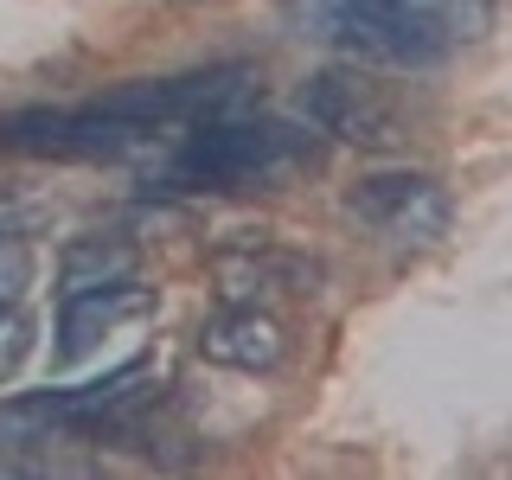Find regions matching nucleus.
<instances>
[{
	"label": "nucleus",
	"mask_w": 512,
	"mask_h": 480,
	"mask_svg": "<svg viewBox=\"0 0 512 480\" xmlns=\"http://www.w3.org/2000/svg\"><path fill=\"white\" fill-rule=\"evenodd\" d=\"M308 167H314V135H301L288 122H256L237 109V116L192 122V135L173 154L167 180L199 186V192H269Z\"/></svg>",
	"instance_id": "nucleus-1"
},
{
	"label": "nucleus",
	"mask_w": 512,
	"mask_h": 480,
	"mask_svg": "<svg viewBox=\"0 0 512 480\" xmlns=\"http://www.w3.org/2000/svg\"><path fill=\"white\" fill-rule=\"evenodd\" d=\"M282 20L295 26V39L327 45L333 58L365 71H429L436 58H448L391 0H282Z\"/></svg>",
	"instance_id": "nucleus-2"
},
{
	"label": "nucleus",
	"mask_w": 512,
	"mask_h": 480,
	"mask_svg": "<svg viewBox=\"0 0 512 480\" xmlns=\"http://www.w3.org/2000/svg\"><path fill=\"white\" fill-rule=\"evenodd\" d=\"M148 365L128 359L96 384H71V391H26L0 404V448H45L58 436H96L135 416V404L148 391Z\"/></svg>",
	"instance_id": "nucleus-3"
},
{
	"label": "nucleus",
	"mask_w": 512,
	"mask_h": 480,
	"mask_svg": "<svg viewBox=\"0 0 512 480\" xmlns=\"http://www.w3.org/2000/svg\"><path fill=\"white\" fill-rule=\"evenodd\" d=\"M154 141L148 122L122 109H13L0 116V154H32V160H122Z\"/></svg>",
	"instance_id": "nucleus-4"
},
{
	"label": "nucleus",
	"mask_w": 512,
	"mask_h": 480,
	"mask_svg": "<svg viewBox=\"0 0 512 480\" xmlns=\"http://www.w3.org/2000/svg\"><path fill=\"white\" fill-rule=\"evenodd\" d=\"M256 96V71L250 64H212V71L192 77H160V84H128L109 96V109L167 128V122H212V116H237Z\"/></svg>",
	"instance_id": "nucleus-5"
},
{
	"label": "nucleus",
	"mask_w": 512,
	"mask_h": 480,
	"mask_svg": "<svg viewBox=\"0 0 512 480\" xmlns=\"http://www.w3.org/2000/svg\"><path fill=\"white\" fill-rule=\"evenodd\" d=\"M295 103L320 135L346 141V148H397L404 141V122H397L391 96L378 84H365V64H352V71H314Z\"/></svg>",
	"instance_id": "nucleus-6"
},
{
	"label": "nucleus",
	"mask_w": 512,
	"mask_h": 480,
	"mask_svg": "<svg viewBox=\"0 0 512 480\" xmlns=\"http://www.w3.org/2000/svg\"><path fill=\"white\" fill-rule=\"evenodd\" d=\"M346 212L391 244H436L448 231V192L429 173H372L346 192Z\"/></svg>",
	"instance_id": "nucleus-7"
},
{
	"label": "nucleus",
	"mask_w": 512,
	"mask_h": 480,
	"mask_svg": "<svg viewBox=\"0 0 512 480\" xmlns=\"http://www.w3.org/2000/svg\"><path fill=\"white\" fill-rule=\"evenodd\" d=\"M199 352L212 365H231V372H269V365H282V320L256 314V308H224L199 327Z\"/></svg>",
	"instance_id": "nucleus-8"
},
{
	"label": "nucleus",
	"mask_w": 512,
	"mask_h": 480,
	"mask_svg": "<svg viewBox=\"0 0 512 480\" xmlns=\"http://www.w3.org/2000/svg\"><path fill=\"white\" fill-rule=\"evenodd\" d=\"M148 308H154V295H148V288H135V276L109 282V288H84V295H64L58 352H64V359H84L109 327H122V320H135V314H148Z\"/></svg>",
	"instance_id": "nucleus-9"
},
{
	"label": "nucleus",
	"mask_w": 512,
	"mask_h": 480,
	"mask_svg": "<svg viewBox=\"0 0 512 480\" xmlns=\"http://www.w3.org/2000/svg\"><path fill=\"white\" fill-rule=\"evenodd\" d=\"M391 7L404 13V20L423 26L442 52L487 39V26H493V0H391Z\"/></svg>",
	"instance_id": "nucleus-10"
},
{
	"label": "nucleus",
	"mask_w": 512,
	"mask_h": 480,
	"mask_svg": "<svg viewBox=\"0 0 512 480\" xmlns=\"http://www.w3.org/2000/svg\"><path fill=\"white\" fill-rule=\"evenodd\" d=\"M128 276H135V250H128V244H103V237H84V244L64 250L58 288H64V295H84V288H109V282H128Z\"/></svg>",
	"instance_id": "nucleus-11"
},
{
	"label": "nucleus",
	"mask_w": 512,
	"mask_h": 480,
	"mask_svg": "<svg viewBox=\"0 0 512 480\" xmlns=\"http://www.w3.org/2000/svg\"><path fill=\"white\" fill-rule=\"evenodd\" d=\"M26 282H32V250L7 231V237H0V314L26 295Z\"/></svg>",
	"instance_id": "nucleus-12"
},
{
	"label": "nucleus",
	"mask_w": 512,
	"mask_h": 480,
	"mask_svg": "<svg viewBox=\"0 0 512 480\" xmlns=\"http://www.w3.org/2000/svg\"><path fill=\"white\" fill-rule=\"evenodd\" d=\"M26 320L20 314H7V327H0V372H13V365H20V352H26Z\"/></svg>",
	"instance_id": "nucleus-13"
}]
</instances>
